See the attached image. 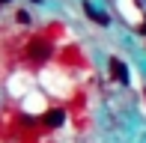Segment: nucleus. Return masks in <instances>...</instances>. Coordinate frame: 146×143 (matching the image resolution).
Listing matches in <instances>:
<instances>
[{"label":"nucleus","instance_id":"f257e3e1","mask_svg":"<svg viewBox=\"0 0 146 143\" xmlns=\"http://www.w3.org/2000/svg\"><path fill=\"white\" fill-rule=\"evenodd\" d=\"M51 57V42L48 39H33L30 42V60H48Z\"/></svg>","mask_w":146,"mask_h":143},{"label":"nucleus","instance_id":"f03ea898","mask_svg":"<svg viewBox=\"0 0 146 143\" xmlns=\"http://www.w3.org/2000/svg\"><path fill=\"white\" fill-rule=\"evenodd\" d=\"M110 75H113L119 83H128V72H125V66L119 60H110Z\"/></svg>","mask_w":146,"mask_h":143},{"label":"nucleus","instance_id":"7ed1b4c3","mask_svg":"<svg viewBox=\"0 0 146 143\" xmlns=\"http://www.w3.org/2000/svg\"><path fill=\"white\" fill-rule=\"evenodd\" d=\"M63 110H48V113H45V125H51V128H57L60 122H63Z\"/></svg>","mask_w":146,"mask_h":143}]
</instances>
